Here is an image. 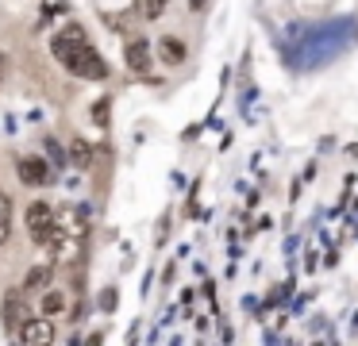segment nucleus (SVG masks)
Returning <instances> with one entry per match:
<instances>
[{"mask_svg": "<svg viewBox=\"0 0 358 346\" xmlns=\"http://www.w3.org/2000/svg\"><path fill=\"white\" fill-rule=\"evenodd\" d=\"M4 73H8V58L0 54V81H4Z\"/></svg>", "mask_w": 358, "mask_h": 346, "instance_id": "nucleus-13", "label": "nucleus"}, {"mask_svg": "<svg viewBox=\"0 0 358 346\" xmlns=\"http://www.w3.org/2000/svg\"><path fill=\"white\" fill-rule=\"evenodd\" d=\"M20 181L39 189V185H50V181H55V173H50V166H47L43 158H20Z\"/></svg>", "mask_w": 358, "mask_h": 346, "instance_id": "nucleus-5", "label": "nucleus"}, {"mask_svg": "<svg viewBox=\"0 0 358 346\" xmlns=\"http://www.w3.org/2000/svg\"><path fill=\"white\" fill-rule=\"evenodd\" d=\"M124 58H127V69H135V73H147V69H150V46L143 43V38H135V43H127Z\"/></svg>", "mask_w": 358, "mask_h": 346, "instance_id": "nucleus-6", "label": "nucleus"}, {"mask_svg": "<svg viewBox=\"0 0 358 346\" xmlns=\"http://www.w3.org/2000/svg\"><path fill=\"white\" fill-rule=\"evenodd\" d=\"M50 50H55V58L62 62L70 73L85 77V81H104V77H108V66H104V58L93 50V43H89V35H85L81 23H66V27L55 35Z\"/></svg>", "mask_w": 358, "mask_h": 346, "instance_id": "nucleus-1", "label": "nucleus"}, {"mask_svg": "<svg viewBox=\"0 0 358 346\" xmlns=\"http://www.w3.org/2000/svg\"><path fill=\"white\" fill-rule=\"evenodd\" d=\"M8 235H12V200H8V192L0 189V246L8 243Z\"/></svg>", "mask_w": 358, "mask_h": 346, "instance_id": "nucleus-8", "label": "nucleus"}, {"mask_svg": "<svg viewBox=\"0 0 358 346\" xmlns=\"http://www.w3.org/2000/svg\"><path fill=\"white\" fill-rule=\"evenodd\" d=\"M158 54H162V62H170V66H181V62H185V43H181V38H162V43H158Z\"/></svg>", "mask_w": 358, "mask_h": 346, "instance_id": "nucleus-7", "label": "nucleus"}, {"mask_svg": "<svg viewBox=\"0 0 358 346\" xmlns=\"http://www.w3.org/2000/svg\"><path fill=\"white\" fill-rule=\"evenodd\" d=\"M73 158H78V161H89V146L81 143V138H78V143H73Z\"/></svg>", "mask_w": 358, "mask_h": 346, "instance_id": "nucleus-12", "label": "nucleus"}, {"mask_svg": "<svg viewBox=\"0 0 358 346\" xmlns=\"http://www.w3.org/2000/svg\"><path fill=\"white\" fill-rule=\"evenodd\" d=\"M27 315H31L27 296H24V292H8V296H4V308H0V323H4V331H8V335H16V331L24 327Z\"/></svg>", "mask_w": 358, "mask_h": 346, "instance_id": "nucleus-3", "label": "nucleus"}, {"mask_svg": "<svg viewBox=\"0 0 358 346\" xmlns=\"http://www.w3.org/2000/svg\"><path fill=\"white\" fill-rule=\"evenodd\" d=\"M27 231H31V238L39 246H50V238H55L58 223H55V208L47 204V200H35V204H27Z\"/></svg>", "mask_w": 358, "mask_h": 346, "instance_id": "nucleus-2", "label": "nucleus"}, {"mask_svg": "<svg viewBox=\"0 0 358 346\" xmlns=\"http://www.w3.org/2000/svg\"><path fill=\"white\" fill-rule=\"evenodd\" d=\"M162 8H166V0H147V4H143V15L155 20V15H162Z\"/></svg>", "mask_w": 358, "mask_h": 346, "instance_id": "nucleus-11", "label": "nucleus"}, {"mask_svg": "<svg viewBox=\"0 0 358 346\" xmlns=\"http://www.w3.org/2000/svg\"><path fill=\"white\" fill-rule=\"evenodd\" d=\"M66 304H70V300H66V292H58V289H50L47 296H43V312H47V315L66 312Z\"/></svg>", "mask_w": 358, "mask_h": 346, "instance_id": "nucleus-10", "label": "nucleus"}, {"mask_svg": "<svg viewBox=\"0 0 358 346\" xmlns=\"http://www.w3.org/2000/svg\"><path fill=\"white\" fill-rule=\"evenodd\" d=\"M12 338H20L24 346H47V343H55V327H50L47 315H43V319H31V315H27L24 327H20Z\"/></svg>", "mask_w": 358, "mask_h": 346, "instance_id": "nucleus-4", "label": "nucleus"}, {"mask_svg": "<svg viewBox=\"0 0 358 346\" xmlns=\"http://www.w3.org/2000/svg\"><path fill=\"white\" fill-rule=\"evenodd\" d=\"M50 273H55V266H39V269H31V273L24 277V292H35V289H47Z\"/></svg>", "mask_w": 358, "mask_h": 346, "instance_id": "nucleus-9", "label": "nucleus"}]
</instances>
